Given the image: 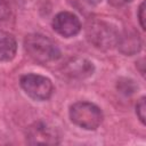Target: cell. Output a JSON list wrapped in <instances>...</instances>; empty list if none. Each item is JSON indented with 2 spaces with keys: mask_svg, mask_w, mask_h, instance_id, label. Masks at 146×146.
<instances>
[{
  "mask_svg": "<svg viewBox=\"0 0 146 146\" xmlns=\"http://www.w3.org/2000/svg\"><path fill=\"white\" fill-rule=\"evenodd\" d=\"M24 49L27 56L39 64L52 63L60 57V50L57 44L49 38L39 33L26 35L24 40Z\"/></svg>",
  "mask_w": 146,
  "mask_h": 146,
  "instance_id": "obj_1",
  "label": "cell"
},
{
  "mask_svg": "<svg viewBox=\"0 0 146 146\" xmlns=\"http://www.w3.org/2000/svg\"><path fill=\"white\" fill-rule=\"evenodd\" d=\"M27 141L32 145H56L59 143L56 129L44 122H35L26 133Z\"/></svg>",
  "mask_w": 146,
  "mask_h": 146,
  "instance_id": "obj_5",
  "label": "cell"
},
{
  "mask_svg": "<svg viewBox=\"0 0 146 146\" xmlns=\"http://www.w3.org/2000/svg\"><path fill=\"white\" fill-rule=\"evenodd\" d=\"M122 1H124V2H130V1H132V0H122Z\"/></svg>",
  "mask_w": 146,
  "mask_h": 146,
  "instance_id": "obj_15",
  "label": "cell"
},
{
  "mask_svg": "<svg viewBox=\"0 0 146 146\" xmlns=\"http://www.w3.org/2000/svg\"><path fill=\"white\" fill-rule=\"evenodd\" d=\"M10 16V8L5 0H0V21H6Z\"/></svg>",
  "mask_w": 146,
  "mask_h": 146,
  "instance_id": "obj_12",
  "label": "cell"
},
{
  "mask_svg": "<svg viewBox=\"0 0 146 146\" xmlns=\"http://www.w3.org/2000/svg\"><path fill=\"white\" fill-rule=\"evenodd\" d=\"M17 50V42L15 36L6 31H0V62L11 60Z\"/></svg>",
  "mask_w": 146,
  "mask_h": 146,
  "instance_id": "obj_7",
  "label": "cell"
},
{
  "mask_svg": "<svg viewBox=\"0 0 146 146\" xmlns=\"http://www.w3.org/2000/svg\"><path fill=\"white\" fill-rule=\"evenodd\" d=\"M136 113L138 119L143 124H145V117H146V104H145V97H141L137 105H136Z\"/></svg>",
  "mask_w": 146,
  "mask_h": 146,
  "instance_id": "obj_10",
  "label": "cell"
},
{
  "mask_svg": "<svg viewBox=\"0 0 146 146\" xmlns=\"http://www.w3.org/2000/svg\"><path fill=\"white\" fill-rule=\"evenodd\" d=\"M94 72V66L92 63L86 60V59H80L78 62H73L67 65L66 67V73L71 74L72 76H79V78H84L89 76Z\"/></svg>",
  "mask_w": 146,
  "mask_h": 146,
  "instance_id": "obj_9",
  "label": "cell"
},
{
  "mask_svg": "<svg viewBox=\"0 0 146 146\" xmlns=\"http://www.w3.org/2000/svg\"><path fill=\"white\" fill-rule=\"evenodd\" d=\"M138 17H139V23L143 30H145V2H141L138 11Z\"/></svg>",
  "mask_w": 146,
  "mask_h": 146,
  "instance_id": "obj_13",
  "label": "cell"
},
{
  "mask_svg": "<svg viewBox=\"0 0 146 146\" xmlns=\"http://www.w3.org/2000/svg\"><path fill=\"white\" fill-rule=\"evenodd\" d=\"M121 51L128 55H132L140 50V39L136 33H128L123 36H119L117 39Z\"/></svg>",
  "mask_w": 146,
  "mask_h": 146,
  "instance_id": "obj_8",
  "label": "cell"
},
{
  "mask_svg": "<svg viewBox=\"0 0 146 146\" xmlns=\"http://www.w3.org/2000/svg\"><path fill=\"white\" fill-rule=\"evenodd\" d=\"M120 90L122 91V92H124V94H132L133 92V90H135V88H136V86H135V83H133V81H131V80H128V79H124V82H120Z\"/></svg>",
  "mask_w": 146,
  "mask_h": 146,
  "instance_id": "obj_11",
  "label": "cell"
},
{
  "mask_svg": "<svg viewBox=\"0 0 146 146\" xmlns=\"http://www.w3.org/2000/svg\"><path fill=\"white\" fill-rule=\"evenodd\" d=\"M52 29L59 35L71 38L81 31V23L75 14L71 11H60L55 15L52 19Z\"/></svg>",
  "mask_w": 146,
  "mask_h": 146,
  "instance_id": "obj_6",
  "label": "cell"
},
{
  "mask_svg": "<svg viewBox=\"0 0 146 146\" xmlns=\"http://www.w3.org/2000/svg\"><path fill=\"white\" fill-rule=\"evenodd\" d=\"M19 84L24 92L34 100H47L54 91L50 79L34 73L24 74L19 80Z\"/></svg>",
  "mask_w": 146,
  "mask_h": 146,
  "instance_id": "obj_3",
  "label": "cell"
},
{
  "mask_svg": "<svg viewBox=\"0 0 146 146\" xmlns=\"http://www.w3.org/2000/svg\"><path fill=\"white\" fill-rule=\"evenodd\" d=\"M90 2H92V3H99V2H102L103 0H89Z\"/></svg>",
  "mask_w": 146,
  "mask_h": 146,
  "instance_id": "obj_14",
  "label": "cell"
},
{
  "mask_svg": "<svg viewBox=\"0 0 146 146\" xmlns=\"http://www.w3.org/2000/svg\"><path fill=\"white\" fill-rule=\"evenodd\" d=\"M70 119L84 130H96L103 121V112L94 103L76 102L70 107Z\"/></svg>",
  "mask_w": 146,
  "mask_h": 146,
  "instance_id": "obj_2",
  "label": "cell"
},
{
  "mask_svg": "<svg viewBox=\"0 0 146 146\" xmlns=\"http://www.w3.org/2000/svg\"><path fill=\"white\" fill-rule=\"evenodd\" d=\"M88 39L97 48H110L113 46L119 36L114 29L104 22H95L87 30Z\"/></svg>",
  "mask_w": 146,
  "mask_h": 146,
  "instance_id": "obj_4",
  "label": "cell"
}]
</instances>
